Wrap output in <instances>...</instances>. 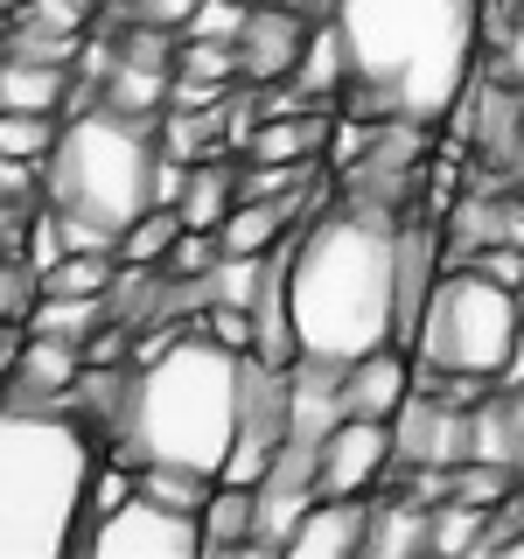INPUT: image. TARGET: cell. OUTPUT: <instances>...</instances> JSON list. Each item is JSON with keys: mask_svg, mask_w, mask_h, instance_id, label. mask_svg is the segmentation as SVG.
<instances>
[{"mask_svg": "<svg viewBox=\"0 0 524 559\" xmlns=\"http://www.w3.org/2000/svg\"><path fill=\"white\" fill-rule=\"evenodd\" d=\"M78 371H84V343L22 329L8 371H0V406H57L63 413V392L78 384Z\"/></svg>", "mask_w": 524, "mask_h": 559, "instance_id": "obj_10", "label": "cell"}, {"mask_svg": "<svg viewBox=\"0 0 524 559\" xmlns=\"http://www.w3.org/2000/svg\"><path fill=\"white\" fill-rule=\"evenodd\" d=\"M308 35H314L308 8H294V0H245V22L231 35L238 84L245 92H279L294 78V63H301Z\"/></svg>", "mask_w": 524, "mask_h": 559, "instance_id": "obj_8", "label": "cell"}, {"mask_svg": "<svg viewBox=\"0 0 524 559\" xmlns=\"http://www.w3.org/2000/svg\"><path fill=\"white\" fill-rule=\"evenodd\" d=\"M35 294H43V287H35V266L0 252V322H22V314L35 308Z\"/></svg>", "mask_w": 524, "mask_h": 559, "instance_id": "obj_24", "label": "cell"}, {"mask_svg": "<svg viewBox=\"0 0 524 559\" xmlns=\"http://www.w3.org/2000/svg\"><path fill=\"white\" fill-rule=\"evenodd\" d=\"M406 392H413V364H406V349H398V343L364 349V357L343 364V378H336V406L349 419H398Z\"/></svg>", "mask_w": 524, "mask_h": 559, "instance_id": "obj_13", "label": "cell"}, {"mask_svg": "<svg viewBox=\"0 0 524 559\" xmlns=\"http://www.w3.org/2000/svg\"><path fill=\"white\" fill-rule=\"evenodd\" d=\"M70 98V70L63 63H43V57H8L0 63V105L14 112H63Z\"/></svg>", "mask_w": 524, "mask_h": 559, "instance_id": "obj_15", "label": "cell"}, {"mask_svg": "<svg viewBox=\"0 0 524 559\" xmlns=\"http://www.w3.org/2000/svg\"><path fill=\"white\" fill-rule=\"evenodd\" d=\"M105 8H112L119 22H140V28H168V35H182V22H189V8H196V0H105Z\"/></svg>", "mask_w": 524, "mask_h": 559, "instance_id": "obj_25", "label": "cell"}, {"mask_svg": "<svg viewBox=\"0 0 524 559\" xmlns=\"http://www.w3.org/2000/svg\"><path fill=\"white\" fill-rule=\"evenodd\" d=\"M329 28L357 119L433 127L476 84L483 0H329Z\"/></svg>", "mask_w": 524, "mask_h": 559, "instance_id": "obj_2", "label": "cell"}, {"mask_svg": "<svg viewBox=\"0 0 524 559\" xmlns=\"http://www.w3.org/2000/svg\"><path fill=\"white\" fill-rule=\"evenodd\" d=\"M503 419H511V448H517V476H524V384H503Z\"/></svg>", "mask_w": 524, "mask_h": 559, "instance_id": "obj_26", "label": "cell"}, {"mask_svg": "<svg viewBox=\"0 0 524 559\" xmlns=\"http://www.w3.org/2000/svg\"><path fill=\"white\" fill-rule=\"evenodd\" d=\"M364 552H378V559L427 552V503H413V497L371 503V538H364Z\"/></svg>", "mask_w": 524, "mask_h": 559, "instance_id": "obj_18", "label": "cell"}, {"mask_svg": "<svg viewBox=\"0 0 524 559\" xmlns=\"http://www.w3.org/2000/svg\"><path fill=\"white\" fill-rule=\"evenodd\" d=\"M371 538V497H314L294 532L279 538V552L294 559H357Z\"/></svg>", "mask_w": 524, "mask_h": 559, "instance_id": "obj_12", "label": "cell"}, {"mask_svg": "<svg viewBox=\"0 0 524 559\" xmlns=\"http://www.w3.org/2000/svg\"><path fill=\"white\" fill-rule=\"evenodd\" d=\"M517 329H524L517 287H503V280H489L476 266H441L427 308H419V329H413V364L503 384Z\"/></svg>", "mask_w": 524, "mask_h": 559, "instance_id": "obj_6", "label": "cell"}, {"mask_svg": "<svg viewBox=\"0 0 524 559\" xmlns=\"http://www.w3.org/2000/svg\"><path fill=\"white\" fill-rule=\"evenodd\" d=\"M392 462H406V468H454V462H468V406L406 392V406H398V419H392Z\"/></svg>", "mask_w": 524, "mask_h": 559, "instance_id": "obj_11", "label": "cell"}, {"mask_svg": "<svg viewBox=\"0 0 524 559\" xmlns=\"http://www.w3.org/2000/svg\"><path fill=\"white\" fill-rule=\"evenodd\" d=\"M98 441L57 406H0V559H57L84 532Z\"/></svg>", "mask_w": 524, "mask_h": 559, "instance_id": "obj_5", "label": "cell"}, {"mask_svg": "<svg viewBox=\"0 0 524 559\" xmlns=\"http://www.w3.org/2000/svg\"><path fill=\"white\" fill-rule=\"evenodd\" d=\"M78 552H98V559H196L203 552V518L175 511V503L147 497V489H133L127 503H112L105 518L84 524Z\"/></svg>", "mask_w": 524, "mask_h": 559, "instance_id": "obj_7", "label": "cell"}, {"mask_svg": "<svg viewBox=\"0 0 524 559\" xmlns=\"http://www.w3.org/2000/svg\"><path fill=\"white\" fill-rule=\"evenodd\" d=\"M238 371L245 349L217 343L210 329H182L168 349L140 357L112 419V462L224 476V454L238 441Z\"/></svg>", "mask_w": 524, "mask_h": 559, "instance_id": "obj_3", "label": "cell"}, {"mask_svg": "<svg viewBox=\"0 0 524 559\" xmlns=\"http://www.w3.org/2000/svg\"><path fill=\"white\" fill-rule=\"evenodd\" d=\"M294 8H314V0H294Z\"/></svg>", "mask_w": 524, "mask_h": 559, "instance_id": "obj_32", "label": "cell"}, {"mask_svg": "<svg viewBox=\"0 0 524 559\" xmlns=\"http://www.w3.org/2000/svg\"><path fill=\"white\" fill-rule=\"evenodd\" d=\"M259 546V489L252 483H217L203 503V552H245Z\"/></svg>", "mask_w": 524, "mask_h": 559, "instance_id": "obj_14", "label": "cell"}, {"mask_svg": "<svg viewBox=\"0 0 524 559\" xmlns=\"http://www.w3.org/2000/svg\"><path fill=\"white\" fill-rule=\"evenodd\" d=\"M57 133H63L57 112H14V105H0V154H14V162H49Z\"/></svg>", "mask_w": 524, "mask_h": 559, "instance_id": "obj_20", "label": "cell"}, {"mask_svg": "<svg viewBox=\"0 0 524 559\" xmlns=\"http://www.w3.org/2000/svg\"><path fill=\"white\" fill-rule=\"evenodd\" d=\"M133 489H147V497L175 503V511H196L217 497V476H203V468H133Z\"/></svg>", "mask_w": 524, "mask_h": 559, "instance_id": "obj_21", "label": "cell"}, {"mask_svg": "<svg viewBox=\"0 0 524 559\" xmlns=\"http://www.w3.org/2000/svg\"><path fill=\"white\" fill-rule=\"evenodd\" d=\"M175 78L238 84V57H231V43H196V35H182V49H175Z\"/></svg>", "mask_w": 524, "mask_h": 559, "instance_id": "obj_22", "label": "cell"}, {"mask_svg": "<svg viewBox=\"0 0 524 559\" xmlns=\"http://www.w3.org/2000/svg\"><path fill=\"white\" fill-rule=\"evenodd\" d=\"M84 8H105V0H84Z\"/></svg>", "mask_w": 524, "mask_h": 559, "instance_id": "obj_31", "label": "cell"}, {"mask_svg": "<svg viewBox=\"0 0 524 559\" xmlns=\"http://www.w3.org/2000/svg\"><path fill=\"white\" fill-rule=\"evenodd\" d=\"M14 343H22V336H14V322H0V371H8V357H14Z\"/></svg>", "mask_w": 524, "mask_h": 559, "instance_id": "obj_29", "label": "cell"}, {"mask_svg": "<svg viewBox=\"0 0 524 559\" xmlns=\"http://www.w3.org/2000/svg\"><path fill=\"white\" fill-rule=\"evenodd\" d=\"M98 322H112L105 294H35V308L22 314V329H35V336H70V343H84Z\"/></svg>", "mask_w": 524, "mask_h": 559, "instance_id": "obj_17", "label": "cell"}, {"mask_svg": "<svg viewBox=\"0 0 524 559\" xmlns=\"http://www.w3.org/2000/svg\"><path fill=\"white\" fill-rule=\"evenodd\" d=\"M189 224H182V210L175 203H154L147 217H133V231L119 238V259H127V266H162V259L175 252V238H182Z\"/></svg>", "mask_w": 524, "mask_h": 559, "instance_id": "obj_19", "label": "cell"}, {"mask_svg": "<svg viewBox=\"0 0 524 559\" xmlns=\"http://www.w3.org/2000/svg\"><path fill=\"white\" fill-rule=\"evenodd\" d=\"M392 476V419H336L314 448V489L322 497H371Z\"/></svg>", "mask_w": 524, "mask_h": 559, "instance_id": "obj_9", "label": "cell"}, {"mask_svg": "<svg viewBox=\"0 0 524 559\" xmlns=\"http://www.w3.org/2000/svg\"><path fill=\"white\" fill-rule=\"evenodd\" d=\"M503 78H511V84H524V28H511V35H503Z\"/></svg>", "mask_w": 524, "mask_h": 559, "instance_id": "obj_27", "label": "cell"}, {"mask_svg": "<svg viewBox=\"0 0 524 559\" xmlns=\"http://www.w3.org/2000/svg\"><path fill=\"white\" fill-rule=\"evenodd\" d=\"M489 546H503L511 559H524V532H497V538H489Z\"/></svg>", "mask_w": 524, "mask_h": 559, "instance_id": "obj_28", "label": "cell"}, {"mask_svg": "<svg viewBox=\"0 0 524 559\" xmlns=\"http://www.w3.org/2000/svg\"><path fill=\"white\" fill-rule=\"evenodd\" d=\"M231 203H238V175L231 168H217V162L182 168V197H175V210H182L189 231H217V224L231 217Z\"/></svg>", "mask_w": 524, "mask_h": 559, "instance_id": "obj_16", "label": "cell"}, {"mask_svg": "<svg viewBox=\"0 0 524 559\" xmlns=\"http://www.w3.org/2000/svg\"><path fill=\"white\" fill-rule=\"evenodd\" d=\"M398 231H406V210L392 203H314V224L287 245L294 357L357 364L364 349L398 343Z\"/></svg>", "mask_w": 524, "mask_h": 559, "instance_id": "obj_1", "label": "cell"}, {"mask_svg": "<svg viewBox=\"0 0 524 559\" xmlns=\"http://www.w3.org/2000/svg\"><path fill=\"white\" fill-rule=\"evenodd\" d=\"M162 182H168V154L154 119H133L105 98L84 105L78 119H63L57 147L43 162V203L57 217L63 245H84V252H119L133 217L168 203Z\"/></svg>", "mask_w": 524, "mask_h": 559, "instance_id": "obj_4", "label": "cell"}, {"mask_svg": "<svg viewBox=\"0 0 524 559\" xmlns=\"http://www.w3.org/2000/svg\"><path fill=\"white\" fill-rule=\"evenodd\" d=\"M238 22H245V0H196L189 22H182V35H196V43H231Z\"/></svg>", "mask_w": 524, "mask_h": 559, "instance_id": "obj_23", "label": "cell"}, {"mask_svg": "<svg viewBox=\"0 0 524 559\" xmlns=\"http://www.w3.org/2000/svg\"><path fill=\"white\" fill-rule=\"evenodd\" d=\"M517 314H524V287H517Z\"/></svg>", "mask_w": 524, "mask_h": 559, "instance_id": "obj_30", "label": "cell"}]
</instances>
